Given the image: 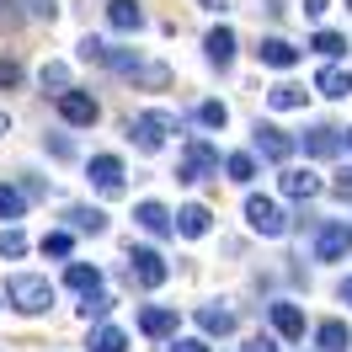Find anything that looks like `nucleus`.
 I'll return each instance as SVG.
<instances>
[{
	"label": "nucleus",
	"mask_w": 352,
	"mask_h": 352,
	"mask_svg": "<svg viewBox=\"0 0 352 352\" xmlns=\"http://www.w3.org/2000/svg\"><path fill=\"white\" fill-rule=\"evenodd\" d=\"M305 96H309L305 86H294V80H278V86L267 91V107H272V112H299V107H305Z\"/></svg>",
	"instance_id": "obj_21"
},
{
	"label": "nucleus",
	"mask_w": 352,
	"mask_h": 352,
	"mask_svg": "<svg viewBox=\"0 0 352 352\" xmlns=\"http://www.w3.org/2000/svg\"><path fill=\"white\" fill-rule=\"evenodd\" d=\"M326 11H331V0H305V16H309V22H320Z\"/></svg>",
	"instance_id": "obj_42"
},
{
	"label": "nucleus",
	"mask_w": 352,
	"mask_h": 352,
	"mask_svg": "<svg viewBox=\"0 0 352 352\" xmlns=\"http://www.w3.org/2000/svg\"><path fill=\"white\" fill-rule=\"evenodd\" d=\"M65 219H69V230H80V235H107V214H102V208H86V203H75Z\"/></svg>",
	"instance_id": "obj_23"
},
{
	"label": "nucleus",
	"mask_w": 352,
	"mask_h": 352,
	"mask_svg": "<svg viewBox=\"0 0 352 352\" xmlns=\"http://www.w3.org/2000/svg\"><path fill=\"white\" fill-rule=\"evenodd\" d=\"M107 315H112V299L102 288H96V294H80V320H86V326L91 320H107Z\"/></svg>",
	"instance_id": "obj_28"
},
{
	"label": "nucleus",
	"mask_w": 352,
	"mask_h": 352,
	"mask_svg": "<svg viewBox=\"0 0 352 352\" xmlns=\"http://www.w3.org/2000/svg\"><path fill=\"white\" fill-rule=\"evenodd\" d=\"M315 91H320V96H331V102H347V96H352V69L326 65L320 75H315Z\"/></svg>",
	"instance_id": "obj_18"
},
{
	"label": "nucleus",
	"mask_w": 352,
	"mask_h": 352,
	"mask_svg": "<svg viewBox=\"0 0 352 352\" xmlns=\"http://www.w3.org/2000/svg\"><path fill=\"white\" fill-rule=\"evenodd\" d=\"M198 326L208 331V336H230V331H235V309H224V305H203V309H198Z\"/></svg>",
	"instance_id": "obj_24"
},
{
	"label": "nucleus",
	"mask_w": 352,
	"mask_h": 352,
	"mask_svg": "<svg viewBox=\"0 0 352 352\" xmlns=\"http://www.w3.org/2000/svg\"><path fill=\"white\" fill-rule=\"evenodd\" d=\"M352 251V230L342 219H331V224H320V235H315V262H342Z\"/></svg>",
	"instance_id": "obj_9"
},
{
	"label": "nucleus",
	"mask_w": 352,
	"mask_h": 352,
	"mask_svg": "<svg viewBox=\"0 0 352 352\" xmlns=\"http://www.w3.org/2000/svg\"><path fill=\"white\" fill-rule=\"evenodd\" d=\"M43 256H59V262L69 256V235H65V230H54V235H43Z\"/></svg>",
	"instance_id": "obj_35"
},
{
	"label": "nucleus",
	"mask_w": 352,
	"mask_h": 352,
	"mask_svg": "<svg viewBox=\"0 0 352 352\" xmlns=\"http://www.w3.org/2000/svg\"><path fill=\"white\" fill-rule=\"evenodd\" d=\"M331 192H336V198H352V166H347V171H336V182H331Z\"/></svg>",
	"instance_id": "obj_40"
},
{
	"label": "nucleus",
	"mask_w": 352,
	"mask_h": 352,
	"mask_svg": "<svg viewBox=\"0 0 352 352\" xmlns=\"http://www.w3.org/2000/svg\"><path fill=\"white\" fill-rule=\"evenodd\" d=\"M65 283L75 288V294H96V288H102V267H96V262H69L65 267Z\"/></svg>",
	"instance_id": "obj_22"
},
{
	"label": "nucleus",
	"mask_w": 352,
	"mask_h": 352,
	"mask_svg": "<svg viewBox=\"0 0 352 352\" xmlns=\"http://www.w3.org/2000/svg\"><path fill=\"white\" fill-rule=\"evenodd\" d=\"M256 155L272 160V166H288V155H294V133H283L278 123H256Z\"/></svg>",
	"instance_id": "obj_10"
},
{
	"label": "nucleus",
	"mask_w": 352,
	"mask_h": 352,
	"mask_svg": "<svg viewBox=\"0 0 352 352\" xmlns=\"http://www.w3.org/2000/svg\"><path fill=\"white\" fill-rule=\"evenodd\" d=\"M347 11H352V0H347Z\"/></svg>",
	"instance_id": "obj_47"
},
{
	"label": "nucleus",
	"mask_w": 352,
	"mask_h": 352,
	"mask_svg": "<svg viewBox=\"0 0 352 352\" xmlns=\"http://www.w3.org/2000/svg\"><path fill=\"white\" fill-rule=\"evenodd\" d=\"M203 54H208L214 69H230L235 65V32H230V27H214V32L203 38Z\"/></svg>",
	"instance_id": "obj_17"
},
{
	"label": "nucleus",
	"mask_w": 352,
	"mask_h": 352,
	"mask_svg": "<svg viewBox=\"0 0 352 352\" xmlns=\"http://www.w3.org/2000/svg\"><path fill=\"white\" fill-rule=\"evenodd\" d=\"M48 144V155H59V160H69V155H75V144H69L65 133H54V139H43Z\"/></svg>",
	"instance_id": "obj_39"
},
{
	"label": "nucleus",
	"mask_w": 352,
	"mask_h": 352,
	"mask_svg": "<svg viewBox=\"0 0 352 352\" xmlns=\"http://www.w3.org/2000/svg\"><path fill=\"white\" fill-rule=\"evenodd\" d=\"M208 176H219V150H214L208 139H192V144H187V155L176 160V182L198 187V182H208Z\"/></svg>",
	"instance_id": "obj_3"
},
{
	"label": "nucleus",
	"mask_w": 352,
	"mask_h": 352,
	"mask_svg": "<svg viewBox=\"0 0 352 352\" xmlns=\"http://www.w3.org/2000/svg\"><path fill=\"white\" fill-rule=\"evenodd\" d=\"M336 294H342V305H352V278H342V288H336Z\"/></svg>",
	"instance_id": "obj_43"
},
{
	"label": "nucleus",
	"mask_w": 352,
	"mask_h": 352,
	"mask_svg": "<svg viewBox=\"0 0 352 352\" xmlns=\"http://www.w3.org/2000/svg\"><path fill=\"white\" fill-rule=\"evenodd\" d=\"M129 278L139 288H160L171 278V267H166V256H160L155 245H129Z\"/></svg>",
	"instance_id": "obj_5"
},
{
	"label": "nucleus",
	"mask_w": 352,
	"mask_h": 352,
	"mask_svg": "<svg viewBox=\"0 0 352 352\" xmlns=\"http://www.w3.org/2000/svg\"><path fill=\"white\" fill-rule=\"evenodd\" d=\"M22 251H27V235L16 230V224H0V256H11V262H16Z\"/></svg>",
	"instance_id": "obj_30"
},
{
	"label": "nucleus",
	"mask_w": 352,
	"mask_h": 352,
	"mask_svg": "<svg viewBox=\"0 0 352 352\" xmlns=\"http://www.w3.org/2000/svg\"><path fill=\"white\" fill-rule=\"evenodd\" d=\"M27 6V16H38V22H54L59 16V0H22Z\"/></svg>",
	"instance_id": "obj_36"
},
{
	"label": "nucleus",
	"mask_w": 352,
	"mask_h": 352,
	"mask_svg": "<svg viewBox=\"0 0 352 352\" xmlns=\"http://www.w3.org/2000/svg\"><path fill=\"white\" fill-rule=\"evenodd\" d=\"M214 230V214L203 208V203H187V208H176V235H187V241H203Z\"/></svg>",
	"instance_id": "obj_15"
},
{
	"label": "nucleus",
	"mask_w": 352,
	"mask_h": 352,
	"mask_svg": "<svg viewBox=\"0 0 352 352\" xmlns=\"http://www.w3.org/2000/svg\"><path fill=\"white\" fill-rule=\"evenodd\" d=\"M347 150H352V129H347Z\"/></svg>",
	"instance_id": "obj_46"
},
{
	"label": "nucleus",
	"mask_w": 352,
	"mask_h": 352,
	"mask_svg": "<svg viewBox=\"0 0 352 352\" xmlns=\"http://www.w3.org/2000/svg\"><path fill=\"white\" fill-rule=\"evenodd\" d=\"M267 320H272V331H278L283 342H299V336H305V309H299V305H288V299L267 305Z\"/></svg>",
	"instance_id": "obj_11"
},
{
	"label": "nucleus",
	"mask_w": 352,
	"mask_h": 352,
	"mask_svg": "<svg viewBox=\"0 0 352 352\" xmlns=\"http://www.w3.org/2000/svg\"><path fill=\"white\" fill-rule=\"evenodd\" d=\"M299 144H305V155H309V160H331V155L347 144V133H342V129H331V123H320V129H309L305 139H299Z\"/></svg>",
	"instance_id": "obj_13"
},
{
	"label": "nucleus",
	"mask_w": 352,
	"mask_h": 352,
	"mask_svg": "<svg viewBox=\"0 0 352 352\" xmlns=\"http://www.w3.org/2000/svg\"><path fill=\"white\" fill-rule=\"evenodd\" d=\"M245 352H283V347H278L272 336H251V342H245Z\"/></svg>",
	"instance_id": "obj_41"
},
{
	"label": "nucleus",
	"mask_w": 352,
	"mask_h": 352,
	"mask_svg": "<svg viewBox=\"0 0 352 352\" xmlns=\"http://www.w3.org/2000/svg\"><path fill=\"white\" fill-rule=\"evenodd\" d=\"M91 352H129V336L118 326H96L91 331Z\"/></svg>",
	"instance_id": "obj_26"
},
{
	"label": "nucleus",
	"mask_w": 352,
	"mask_h": 352,
	"mask_svg": "<svg viewBox=\"0 0 352 352\" xmlns=\"http://www.w3.org/2000/svg\"><path fill=\"white\" fill-rule=\"evenodd\" d=\"M203 11H224V0H198Z\"/></svg>",
	"instance_id": "obj_44"
},
{
	"label": "nucleus",
	"mask_w": 352,
	"mask_h": 352,
	"mask_svg": "<svg viewBox=\"0 0 352 352\" xmlns=\"http://www.w3.org/2000/svg\"><path fill=\"white\" fill-rule=\"evenodd\" d=\"M171 133H176V112H166V107H150L139 118H129V139H133V150H144V155L166 150Z\"/></svg>",
	"instance_id": "obj_2"
},
{
	"label": "nucleus",
	"mask_w": 352,
	"mask_h": 352,
	"mask_svg": "<svg viewBox=\"0 0 352 352\" xmlns=\"http://www.w3.org/2000/svg\"><path fill=\"white\" fill-rule=\"evenodd\" d=\"M224 176H230V182H241V187H245V182H256V155H230V160H224Z\"/></svg>",
	"instance_id": "obj_27"
},
{
	"label": "nucleus",
	"mask_w": 352,
	"mask_h": 352,
	"mask_svg": "<svg viewBox=\"0 0 352 352\" xmlns=\"http://www.w3.org/2000/svg\"><path fill=\"white\" fill-rule=\"evenodd\" d=\"M245 224H251L262 241H283V235H288V214L272 198H256V192L245 198Z\"/></svg>",
	"instance_id": "obj_4"
},
{
	"label": "nucleus",
	"mask_w": 352,
	"mask_h": 352,
	"mask_svg": "<svg viewBox=\"0 0 352 352\" xmlns=\"http://www.w3.org/2000/svg\"><path fill=\"white\" fill-rule=\"evenodd\" d=\"M256 59H262L267 69H294L299 65V48L288 43V38H262V43H256Z\"/></svg>",
	"instance_id": "obj_16"
},
{
	"label": "nucleus",
	"mask_w": 352,
	"mask_h": 352,
	"mask_svg": "<svg viewBox=\"0 0 352 352\" xmlns=\"http://www.w3.org/2000/svg\"><path fill=\"white\" fill-rule=\"evenodd\" d=\"M315 347H320V352H347L352 347L347 320H320V326H315Z\"/></svg>",
	"instance_id": "obj_20"
},
{
	"label": "nucleus",
	"mask_w": 352,
	"mask_h": 352,
	"mask_svg": "<svg viewBox=\"0 0 352 352\" xmlns=\"http://www.w3.org/2000/svg\"><path fill=\"white\" fill-rule=\"evenodd\" d=\"M166 352H208V342H203V336H171Z\"/></svg>",
	"instance_id": "obj_38"
},
{
	"label": "nucleus",
	"mask_w": 352,
	"mask_h": 352,
	"mask_svg": "<svg viewBox=\"0 0 352 352\" xmlns=\"http://www.w3.org/2000/svg\"><path fill=\"white\" fill-rule=\"evenodd\" d=\"M133 224L150 230V235H176V214L166 208V203H155V198H144L139 208H133Z\"/></svg>",
	"instance_id": "obj_12"
},
{
	"label": "nucleus",
	"mask_w": 352,
	"mask_h": 352,
	"mask_svg": "<svg viewBox=\"0 0 352 352\" xmlns=\"http://www.w3.org/2000/svg\"><path fill=\"white\" fill-rule=\"evenodd\" d=\"M6 305L16 315H48L54 309V283L38 278V272H16V278H6Z\"/></svg>",
	"instance_id": "obj_1"
},
{
	"label": "nucleus",
	"mask_w": 352,
	"mask_h": 352,
	"mask_svg": "<svg viewBox=\"0 0 352 352\" xmlns=\"http://www.w3.org/2000/svg\"><path fill=\"white\" fill-rule=\"evenodd\" d=\"M278 187H283V198H294V203H309V198H320V192H326V182L309 171V166H283Z\"/></svg>",
	"instance_id": "obj_8"
},
{
	"label": "nucleus",
	"mask_w": 352,
	"mask_h": 352,
	"mask_svg": "<svg viewBox=\"0 0 352 352\" xmlns=\"http://www.w3.org/2000/svg\"><path fill=\"white\" fill-rule=\"evenodd\" d=\"M54 102H59V118H65L69 129H91V123H96V118H102V107H96V96H91V91H59V96H54Z\"/></svg>",
	"instance_id": "obj_6"
},
{
	"label": "nucleus",
	"mask_w": 352,
	"mask_h": 352,
	"mask_svg": "<svg viewBox=\"0 0 352 352\" xmlns=\"http://www.w3.org/2000/svg\"><path fill=\"white\" fill-rule=\"evenodd\" d=\"M0 133H11V112H0Z\"/></svg>",
	"instance_id": "obj_45"
},
{
	"label": "nucleus",
	"mask_w": 352,
	"mask_h": 352,
	"mask_svg": "<svg viewBox=\"0 0 352 352\" xmlns=\"http://www.w3.org/2000/svg\"><path fill=\"white\" fill-rule=\"evenodd\" d=\"M86 176H91V187H96V192H102V198H118V192H123V160H118V155H91V166H86Z\"/></svg>",
	"instance_id": "obj_7"
},
{
	"label": "nucleus",
	"mask_w": 352,
	"mask_h": 352,
	"mask_svg": "<svg viewBox=\"0 0 352 352\" xmlns=\"http://www.w3.org/2000/svg\"><path fill=\"white\" fill-rule=\"evenodd\" d=\"M107 22L118 32H144V11H139V0H107Z\"/></svg>",
	"instance_id": "obj_19"
},
{
	"label": "nucleus",
	"mask_w": 352,
	"mask_h": 352,
	"mask_svg": "<svg viewBox=\"0 0 352 352\" xmlns=\"http://www.w3.org/2000/svg\"><path fill=\"white\" fill-rule=\"evenodd\" d=\"M27 214V187H11V182H0V224L22 219Z\"/></svg>",
	"instance_id": "obj_25"
},
{
	"label": "nucleus",
	"mask_w": 352,
	"mask_h": 352,
	"mask_svg": "<svg viewBox=\"0 0 352 352\" xmlns=\"http://www.w3.org/2000/svg\"><path fill=\"white\" fill-rule=\"evenodd\" d=\"M75 48H80V59H86V65H102V59H107V43H102V38H91V32Z\"/></svg>",
	"instance_id": "obj_33"
},
{
	"label": "nucleus",
	"mask_w": 352,
	"mask_h": 352,
	"mask_svg": "<svg viewBox=\"0 0 352 352\" xmlns=\"http://www.w3.org/2000/svg\"><path fill=\"white\" fill-rule=\"evenodd\" d=\"M309 48H315V54H326V59H342V54H347V38H342V32H326V27H320V32L309 38Z\"/></svg>",
	"instance_id": "obj_29"
},
{
	"label": "nucleus",
	"mask_w": 352,
	"mask_h": 352,
	"mask_svg": "<svg viewBox=\"0 0 352 352\" xmlns=\"http://www.w3.org/2000/svg\"><path fill=\"white\" fill-rule=\"evenodd\" d=\"M11 86H22V65L16 59H0V91H11Z\"/></svg>",
	"instance_id": "obj_37"
},
{
	"label": "nucleus",
	"mask_w": 352,
	"mask_h": 352,
	"mask_svg": "<svg viewBox=\"0 0 352 352\" xmlns=\"http://www.w3.org/2000/svg\"><path fill=\"white\" fill-rule=\"evenodd\" d=\"M133 80H144V86L160 91V86H171V69H166V65H144L139 75H133Z\"/></svg>",
	"instance_id": "obj_34"
},
{
	"label": "nucleus",
	"mask_w": 352,
	"mask_h": 352,
	"mask_svg": "<svg viewBox=\"0 0 352 352\" xmlns=\"http://www.w3.org/2000/svg\"><path fill=\"white\" fill-rule=\"evenodd\" d=\"M38 86L59 96V91H69V69L65 65H43V69H38Z\"/></svg>",
	"instance_id": "obj_31"
},
{
	"label": "nucleus",
	"mask_w": 352,
	"mask_h": 352,
	"mask_svg": "<svg viewBox=\"0 0 352 352\" xmlns=\"http://www.w3.org/2000/svg\"><path fill=\"white\" fill-rule=\"evenodd\" d=\"M198 123H203V129H224V123H230V107H224V102H203Z\"/></svg>",
	"instance_id": "obj_32"
},
{
	"label": "nucleus",
	"mask_w": 352,
	"mask_h": 352,
	"mask_svg": "<svg viewBox=\"0 0 352 352\" xmlns=\"http://www.w3.org/2000/svg\"><path fill=\"white\" fill-rule=\"evenodd\" d=\"M139 331H144L150 342H171V336H176V309H166V305H150L144 315H139Z\"/></svg>",
	"instance_id": "obj_14"
}]
</instances>
